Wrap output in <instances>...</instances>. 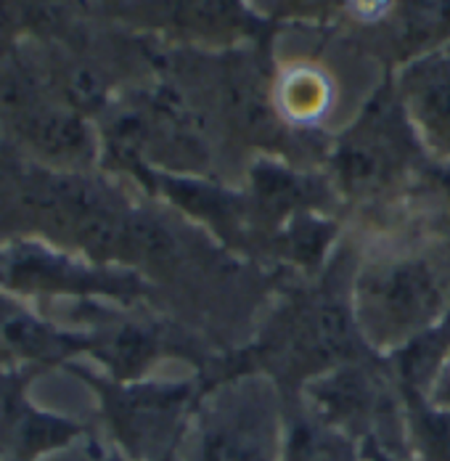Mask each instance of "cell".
Segmentation results:
<instances>
[{
	"instance_id": "1",
	"label": "cell",
	"mask_w": 450,
	"mask_h": 461,
	"mask_svg": "<svg viewBox=\"0 0 450 461\" xmlns=\"http://www.w3.org/2000/svg\"><path fill=\"white\" fill-rule=\"evenodd\" d=\"M443 308V284L424 260L390 263L360 281V319L379 339L429 323Z\"/></svg>"
},
{
	"instance_id": "2",
	"label": "cell",
	"mask_w": 450,
	"mask_h": 461,
	"mask_svg": "<svg viewBox=\"0 0 450 461\" xmlns=\"http://www.w3.org/2000/svg\"><path fill=\"white\" fill-rule=\"evenodd\" d=\"M278 427L263 401L233 398L204 416L196 461H278Z\"/></svg>"
},
{
	"instance_id": "3",
	"label": "cell",
	"mask_w": 450,
	"mask_h": 461,
	"mask_svg": "<svg viewBox=\"0 0 450 461\" xmlns=\"http://www.w3.org/2000/svg\"><path fill=\"white\" fill-rule=\"evenodd\" d=\"M416 101L427 133L450 146V72H437L427 77L416 93Z\"/></svg>"
},
{
	"instance_id": "4",
	"label": "cell",
	"mask_w": 450,
	"mask_h": 461,
	"mask_svg": "<svg viewBox=\"0 0 450 461\" xmlns=\"http://www.w3.org/2000/svg\"><path fill=\"white\" fill-rule=\"evenodd\" d=\"M281 101H284V106H286L289 114H294L300 120H310V117L320 114L326 109L328 91H326V83L318 75L297 72V75H292L284 83Z\"/></svg>"
},
{
	"instance_id": "5",
	"label": "cell",
	"mask_w": 450,
	"mask_h": 461,
	"mask_svg": "<svg viewBox=\"0 0 450 461\" xmlns=\"http://www.w3.org/2000/svg\"><path fill=\"white\" fill-rule=\"evenodd\" d=\"M448 387H450V384H448Z\"/></svg>"
}]
</instances>
